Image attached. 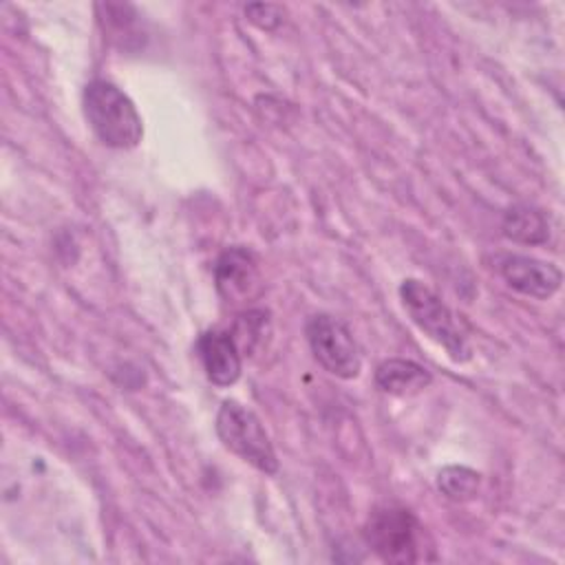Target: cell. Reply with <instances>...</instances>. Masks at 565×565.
Returning a JSON list of instances; mask_svg holds the SVG:
<instances>
[{
    "instance_id": "1",
    "label": "cell",
    "mask_w": 565,
    "mask_h": 565,
    "mask_svg": "<svg viewBox=\"0 0 565 565\" xmlns=\"http://www.w3.org/2000/svg\"><path fill=\"white\" fill-rule=\"evenodd\" d=\"M364 541L386 563H422L437 558L426 527L402 505L375 508L364 523Z\"/></svg>"
},
{
    "instance_id": "2",
    "label": "cell",
    "mask_w": 565,
    "mask_h": 565,
    "mask_svg": "<svg viewBox=\"0 0 565 565\" xmlns=\"http://www.w3.org/2000/svg\"><path fill=\"white\" fill-rule=\"evenodd\" d=\"M82 108L88 128L99 143L117 150H128L141 141V117L132 99L113 82L90 79L82 93Z\"/></svg>"
},
{
    "instance_id": "3",
    "label": "cell",
    "mask_w": 565,
    "mask_h": 565,
    "mask_svg": "<svg viewBox=\"0 0 565 565\" xmlns=\"http://www.w3.org/2000/svg\"><path fill=\"white\" fill-rule=\"evenodd\" d=\"M399 300L411 322L435 344H439L452 362H468L472 358V347L463 333L459 320L450 307L422 280L406 278L399 285Z\"/></svg>"
},
{
    "instance_id": "4",
    "label": "cell",
    "mask_w": 565,
    "mask_h": 565,
    "mask_svg": "<svg viewBox=\"0 0 565 565\" xmlns=\"http://www.w3.org/2000/svg\"><path fill=\"white\" fill-rule=\"evenodd\" d=\"M216 435L221 444L245 463L265 475L278 472L276 450L260 417L238 399H225L218 406Z\"/></svg>"
},
{
    "instance_id": "5",
    "label": "cell",
    "mask_w": 565,
    "mask_h": 565,
    "mask_svg": "<svg viewBox=\"0 0 565 565\" xmlns=\"http://www.w3.org/2000/svg\"><path fill=\"white\" fill-rule=\"evenodd\" d=\"M305 335L316 362L340 380H353L362 371V355L351 329L329 316L316 313L305 324Z\"/></svg>"
},
{
    "instance_id": "6",
    "label": "cell",
    "mask_w": 565,
    "mask_h": 565,
    "mask_svg": "<svg viewBox=\"0 0 565 565\" xmlns=\"http://www.w3.org/2000/svg\"><path fill=\"white\" fill-rule=\"evenodd\" d=\"M214 282L225 302L238 305L260 294V274L256 256L241 245L227 247L214 263Z\"/></svg>"
},
{
    "instance_id": "7",
    "label": "cell",
    "mask_w": 565,
    "mask_h": 565,
    "mask_svg": "<svg viewBox=\"0 0 565 565\" xmlns=\"http://www.w3.org/2000/svg\"><path fill=\"white\" fill-rule=\"evenodd\" d=\"M499 274L510 289L536 300L552 298L563 282V274L554 263L525 256V254L501 256Z\"/></svg>"
},
{
    "instance_id": "8",
    "label": "cell",
    "mask_w": 565,
    "mask_h": 565,
    "mask_svg": "<svg viewBox=\"0 0 565 565\" xmlns=\"http://www.w3.org/2000/svg\"><path fill=\"white\" fill-rule=\"evenodd\" d=\"M196 355L205 371V377L214 386H232L238 382L243 371L241 349L232 331L207 329L196 340Z\"/></svg>"
},
{
    "instance_id": "9",
    "label": "cell",
    "mask_w": 565,
    "mask_h": 565,
    "mask_svg": "<svg viewBox=\"0 0 565 565\" xmlns=\"http://www.w3.org/2000/svg\"><path fill=\"white\" fill-rule=\"evenodd\" d=\"M375 388L386 393V395H415L430 386L433 375L426 366L413 362V360H402V358H391L377 364L375 369Z\"/></svg>"
},
{
    "instance_id": "10",
    "label": "cell",
    "mask_w": 565,
    "mask_h": 565,
    "mask_svg": "<svg viewBox=\"0 0 565 565\" xmlns=\"http://www.w3.org/2000/svg\"><path fill=\"white\" fill-rule=\"evenodd\" d=\"M505 238L521 245H541L550 236V223L545 214L530 205H512L501 221Z\"/></svg>"
},
{
    "instance_id": "11",
    "label": "cell",
    "mask_w": 565,
    "mask_h": 565,
    "mask_svg": "<svg viewBox=\"0 0 565 565\" xmlns=\"http://www.w3.org/2000/svg\"><path fill=\"white\" fill-rule=\"evenodd\" d=\"M481 475L466 466H446L437 472V490L457 503L472 501L479 494Z\"/></svg>"
},
{
    "instance_id": "12",
    "label": "cell",
    "mask_w": 565,
    "mask_h": 565,
    "mask_svg": "<svg viewBox=\"0 0 565 565\" xmlns=\"http://www.w3.org/2000/svg\"><path fill=\"white\" fill-rule=\"evenodd\" d=\"M245 18L263 31H274L282 22V9L269 2H252L245 7Z\"/></svg>"
}]
</instances>
